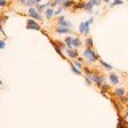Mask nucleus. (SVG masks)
<instances>
[{
    "instance_id": "obj_1",
    "label": "nucleus",
    "mask_w": 128,
    "mask_h": 128,
    "mask_svg": "<svg viewBox=\"0 0 128 128\" xmlns=\"http://www.w3.org/2000/svg\"><path fill=\"white\" fill-rule=\"evenodd\" d=\"M83 59H85L86 62H90V64H93V62H99V56L96 54V51L93 50V48H85L83 50Z\"/></svg>"
},
{
    "instance_id": "obj_2",
    "label": "nucleus",
    "mask_w": 128,
    "mask_h": 128,
    "mask_svg": "<svg viewBox=\"0 0 128 128\" xmlns=\"http://www.w3.org/2000/svg\"><path fill=\"white\" fill-rule=\"evenodd\" d=\"M91 24H93V18L83 21V22L78 26V32H80L82 35H85V37H88V35H90V26H91Z\"/></svg>"
},
{
    "instance_id": "obj_3",
    "label": "nucleus",
    "mask_w": 128,
    "mask_h": 128,
    "mask_svg": "<svg viewBox=\"0 0 128 128\" xmlns=\"http://www.w3.org/2000/svg\"><path fill=\"white\" fill-rule=\"evenodd\" d=\"M98 5H101V0H85V8L83 10L86 13H93V8Z\"/></svg>"
},
{
    "instance_id": "obj_4",
    "label": "nucleus",
    "mask_w": 128,
    "mask_h": 128,
    "mask_svg": "<svg viewBox=\"0 0 128 128\" xmlns=\"http://www.w3.org/2000/svg\"><path fill=\"white\" fill-rule=\"evenodd\" d=\"M56 26H59V27H67V29H72V22H70V21H67V19L64 18L62 14L56 18Z\"/></svg>"
},
{
    "instance_id": "obj_5",
    "label": "nucleus",
    "mask_w": 128,
    "mask_h": 128,
    "mask_svg": "<svg viewBox=\"0 0 128 128\" xmlns=\"http://www.w3.org/2000/svg\"><path fill=\"white\" fill-rule=\"evenodd\" d=\"M107 82H109V85H112V86L118 85V82H120L118 74H117V72H110V74L107 75Z\"/></svg>"
},
{
    "instance_id": "obj_6",
    "label": "nucleus",
    "mask_w": 128,
    "mask_h": 128,
    "mask_svg": "<svg viewBox=\"0 0 128 128\" xmlns=\"http://www.w3.org/2000/svg\"><path fill=\"white\" fill-rule=\"evenodd\" d=\"M27 14H29L30 19H35V21H38V22H42V19H43L42 14H40L35 8H29V10H27Z\"/></svg>"
},
{
    "instance_id": "obj_7",
    "label": "nucleus",
    "mask_w": 128,
    "mask_h": 128,
    "mask_svg": "<svg viewBox=\"0 0 128 128\" xmlns=\"http://www.w3.org/2000/svg\"><path fill=\"white\" fill-rule=\"evenodd\" d=\"M26 27H27V29H34V30H42V26L38 24V21L30 19V18L26 21Z\"/></svg>"
},
{
    "instance_id": "obj_8",
    "label": "nucleus",
    "mask_w": 128,
    "mask_h": 128,
    "mask_svg": "<svg viewBox=\"0 0 128 128\" xmlns=\"http://www.w3.org/2000/svg\"><path fill=\"white\" fill-rule=\"evenodd\" d=\"M66 54L69 56L70 59H77V58H80V54H78V51H77V48H67L66 46Z\"/></svg>"
},
{
    "instance_id": "obj_9",
    "label": "nucleus",
    "mask_w": 128,
    "mask_h": 128,
    "mask_svg": "<svg viewBox=\"0 0 128 128\" xmlns=\"http://www.w3.org/2000/svg\"><path fill=\"white\" fill-rule=\"evenodd\" d=\"M114 96L115 98H123V96H126V88H123V86H117L114 90Z\"/></svg>"
},
{
    "instance_id": "obj_10",
    "label": "nucleus",
    "mask_w": 128,
    "mask_h": 128,
    "mask_svg": "<svg viewBox=\"0 0 128 128\" xmlns=\"http://www.w3.org/2000/svg\"><path fill=\"white\" fill-rule=\"evenodd\" d=\"M54 32H56V34H62V35H70V34H72V29H67V27H59V26H56V27H54Z\"/></svg>"
},
{
    "instance_id": "obj_11",
    "label": "nucleus",
    "mask_w": 128,
    "mask_h": 128,
    "mask_svg": "<svg viewBox=\"0 0 128 128\" xmlns=\"http://www.w3.org/2000/svg\"><path fill=\"white\" fill-rule=\"evenodd\" d=\"M85 8V0H75V5H74V8L72 10H83Z\"/></svg>"
},
{
    "instance_id": "obj_12",
    "label": "nucleus",
    "mask_w": 128,
    "mask_h": 128,
    "mask_svg": "<svg viewBox=\"0 0 128 128\" xmlns=\"http://www.w3.org/2000/svg\"><path fill=\"white\" fill-rule=\"evenodd\" d=\"M43 13H45V18H46V19H51L53 16H56V14H54V8H51V6H48L46 10L43 11Z\"/></svg>"
},
{
    "instance_id": "obj_13",
    "label": "nucleus",
    "mask_w": 128,
    "mask_h": 128,
    "mask_svg": "<svg viewBox=\"0 0 128 128\" xmlns=\"http://www.w3.org/2000/svg\"><path fill=\"white\" fill-rule=\"evenodd\" d=\"M82 45H83V42L78 37H72V48H77V50H78Z\"/></svg>"
},
{
    "instance_id": "obj_14",
    "label": "nucleus",
    "mask_w": 128,
    "mask_h": 128,
    "mask_svg": "<svg viewBox=\"0 0 128 128\" xmlns=\"http://www.w3.org/2000/svg\"><path fill=\"white\" fill-rule=\"evenodd\" d=\"M74 5H75V0H66L62 3V10H70V8H74Z\"/></svg>"
},
{
    "instance_id": "obj_15",
    "label": "nucleus",
    "mask_w": 128,
    "mask_h": 128,
    "mask_svg": "<svg viewBox=\"0 0 128 128\" xmlns=\"http://www.w3.org/2000/svg\"><path fill=\"white\" fill-rule=\"evenodd\" d=\"M99 66L102 67V69H106V70H109V72H112L114 70V67L110 66L109 62H106V61H102V59H99Z\"/></svg>"
},
{
    "instance_id": "obj_16",
    "label": "nucleus",
    "mask_w": 128,
    "mask_h": 128,
    "mask_svg": "<svg viewBox=\"0 0 128 128\" xmlns=\"http://www.w3.org/2000/svg\"><path fill=\"white\" fill-rule=\"evenodd\" d=\"M117 128H128V120H125L123 117H120L118 123H117Z\"/></svg>"
},
{
    "instance_id": "obj_17",
    "label": "nucleus",
    "mask_w": 128,
    "mask_h": 128,
    "mask_svg": "<svg viewBox=\"0 0 128 128\" xmlns=\"http://www.w3.org/2000/svg\"><path fill=\"white\" fill-rule=\"evenodd\" d=\"M48 6H50V3H42V5H37V6H35V10H37V11H38V13H40V14H42V13H43V11H45V10H46V8H48Z\"/></svg>"
},
{
    "instance_id": "obj_18",
    "label": "nucleus",
    "mask_w": 128,
    "mask_h": 128,
    "mask_svg": "<svg viewBox=\"0 0 128 128\" xmlns=\"http://www.w3.org/2000/svg\"><path fill=\"white\" fill-rule=\"evenodd\" d=\"M74 64H77V69H80V70L83 72V67H85V66H83V59H82V58H77Z\"/></svg>"
},
{
    "instance_id": "obj_19",
    "label": "nucleus",
    "mask_w": 128,
    "mask_h": 128,
    "mask_svg": "<svg viewBox=\"0 0 128 128\" xmlns=\"http://www.w3.org/2000/svg\"><path fill=\"white\" fill-rule=\"evenodd\" d=\"M70 70L74 72V74H77V75H83V72L80 70V69H77V66H75V64H70Z\"/></svg>"
},
{
    "instance_id": "obj_20",
    "label": "nucleus",
    "mask_w": 128,
    "mask_h": 128,
    "mask_svg": "<svg viewBox=\"0 0 128 128\" xmlns=\"http://www.w3.org/2000/svg\"><path fill=\"white\" fill-rule=\"evenodd\" d=\"M85 46H86V48H93V38H91L90 35L85 38Z\"/></svg>"
},
{
    "instance_id": "obj_21",
    "label": "nucleus",
    "mask_w": 128,
    "mask_h": 128,
    "mask_svg": "<svg viewBox=\"0 0 128 128\" xmlns=\"http://www.w3.org/2000/svg\"><path fill=\"white\" fill-rule=\"evenodd\" d=\"M109 88H110V85H109V83H104V85L101 86V93H102V94H106L107 91H109Z\"/></svg>"
},
{
    "instance_id": "obj_22",
    "label": "nucleus",
    "mask_w": 128,
    "mask_h": 128,
    "mask_svg": "<svg viewBox=\"0 0 128 128\" xmlns=\"http://www.w3.org/2000/svg\"><path fill=\"white\" fill-rule=\"evenodd\" d=\"M123 0H112L110 2V6H117V5H122Z\"/></svg>"
},
{
    "instance_id": "obj_23",
    "label": "nucleus",
    "mask_w": 128,
    "mask_h": 128,
    "mask_svg": "<svg viewBox=\"0 0 128 128\" xmlns=\"http://www.w3.org/2000/svg\"><path fill=\"white\" fill-rule=\"evenodd\" d=\"M85 83H86L88 86H91V85H93V82H91V78H90V77H85Z\"/></svg>"
},
{
    "instance_id": "obj_24",
    "label": "nucleus",
    "mask_w": 128,
    "mask_h": 128,
    "mask_svg": "<svg viewBox=\"0 0 128 128\" xmlns=\"http://www.w3.org/2000/svg\"><path fill=\"white\" fill-rule=\"evenodd\" d=\"M16 2H18V3H19V5H24V6H26V5H27V0H16Z\"/></svg>"
},
{
    "instance_id": "obj_25",
    "label": "nucleus",
    "mask_w": 128,
    "mask_h": 128,
    "mask_svg": "<svg viewBox=\"0 0 128 128\" xmlns=\"http://www.w3.org/2000/svg\"><path fill=\"white\" fill-rule=\"evenodd\" d=\"M5 45H6V43H5V40H0V50H2V48H5Z\"/></svg>"
},
{
    "instance_id": "obj_26",
    "label": "nucleus",
    "mask_w": 128,
    "mask_h": 128,
    "mask_svg": "<svg viewBox=\"0 0 128 128\" xmlns=\"http://www.w3.org/2000/svg\"><path fill=\"white\" fill-rule=\"evenodd\" d=\"M125 117L128 118V106H126V110H125Z\"/></svg>"
},
{
    "instance_id": "obj_27",
    "label": "nucleus",
    "mask_w": 128,
    "mask_h": 128,
    "mask_svg": "<svg viewBox=\"0 0 128 128\" xmlns=\"http://www.w3.org/2000/svg\"><path fill=\"white\" fill-rule=\"evenodd\" d=\"M102 2H104V3H109V2H112V0H102Z\"/></svg>"
},
{
    "instance_id": "obj_28",
    "label": "nucleus",
    "mask_w": 128,
    "mask_h": 128,
    "mask_svg": "<svg viewBox=\"0 0 128 128\" xmlns=\"http://www.w3.org/2000/svg\"><path fill=\"white\" fill-rule=\"evenodd\" d=\"M2 85H3V83H2V80H0V86H2Z\"/></svg>"
},
{
    "instance_id": "obj_29",
    "label": "nucleus",
    "mask_w": 128,
    "mask_h": 128,
    "mask_svg": "<svg viewBox=\"0 0 128 128\" xmlns=\"http://www.w3.org/2000/svg\"><path fill=\"white\" fill-rule=\"evenodd\" d=\"M126 78H128V74H126Z\"/></svg>"
}]
</instances>
